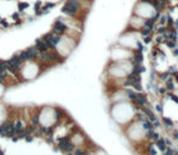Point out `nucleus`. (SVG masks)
Masks as SVG:
<instances>
[{"instance_id":"nucleus-1","label":"nucleus","mask_w":178,"mask_h":155,"mask_svg":"<svg viewBox=\"0 0 178 155\" xmlns=\"http://www.w3.org/2000/svg\"><path fill=\"white\" fill-rule=\"evenodd\" d=\"M42 40L46 42L49 49H55V46L57 44H59V41H61V35L55 34L53 31H49L42 36Z\"/></svg>"},{"instance_id":"nucleus-2","label":"nucleus","mask_w":178,"mask_h":155,"mask_svg":"<svg viewBox=\"0 0 178 155\" xmlns=\"http://www.w3.org/2000/svg\"><path fill=\"white\" fill-rule=\"evenodd\" d=\"M79 0H67L66 5L63 6V12L68 16H74L79 11Z\"/></svg>"},{"instance_id":"nucleus-3","label":"nucleus","mask_w":178,"mask_h":155,"mask_svg":"<svg viewBox=\"0 0 178 155\" xmlns=\"http://www.w3.org/2000/svg\"><path fill=\"white\" fill-rule=\"evenodd\" d=\"M67 31V26L64 24V22L62 21V18H58L55 21L53 26H52V31L55 34H58V35H62L64 31Z\"/></svg>"},{"instance_id":"nucleus-4","label":"nucleus","mask_w":178,"mask_h":155,"mask_svg":"<svg viewBox=\"0 0 178 155\" xmlns=\"http://www.w3.org/2000/svg\"><path fill=\"white\" fill-rule=\"evenodd\" d=\"M35 47L38 49V51H39V52H45V51H47V50H49V47H47L46 42L42 40V38H39V39H36Z\"/></svg>"},{"instance_id":"nucleus-5","label":"nucleus","mask_w":178,"mask_h":155,"mask_svg":"<svg viewBox=\"0 0 178 155\" xmlns=\"http://www.w3.org/2000/svg\"><path fill=\"white\" fill-rule=\"evenodd\" d=\"M38 49L35 47V45L34 46H30V47H28L27 50H26V53H27V56H28V60H34L36 58V56H38Z\"/></svg>"},{"instance_id":"nucleus-6","label":"nucleus","mask_w":178,"mask_h":155,"mask_svg":"<svg viewBox=\"0 0 178 155\" xmlns=\"http://www.w3.org/2000/svg\"><path fill=\"white\" fill-rule=\"evenodd\" d=\"M141 108H142L143 113H144V114H147V116L149 118V120H150L151 123H154V121L156 120V116H155V115H154V114H153V113H151L148 108H145V107H141Z\"/></svg>"},{"instance_id":"nucleus-7","label":"nucleus","mask_w":178,"mask_h":155,"mask_svg":"<svg viewBox=\"0 0 178 155\" xmlns=\"http://www.w3.org/2000/svg\"><path fill=\"white\" fill-rule=\"evenodd\" d=\"M156 145H158V148H159V150H161V152H165L166 150V144H165V139H160V138H158L156 139Z\"/></svg>"},{"instance_id":"nucleus-8","label":"nucleus","mask_w":178,"mask_h":155,"mask_svg":"<svg viewBox=\"0 0 178 155\" xmlns=\"http://www.w3.org/2000/svg\"><path fill=\"white\" fill-rule=\"evenodd\" d=\"M74 149V144L71 143V142H67L66 143V145L61 149V150H63V152H67V153H70V150Z\"/></svg>"},{"instance_id":"nucleus-9","label":"nucleus","mask_w":178,"mask_h":155,"mask_svg":"<svg viewBox=\"0 0 178 155\" xmlns=\"http://www.w3.org/2000/svg\"><path fill=\"white\" fill-rule=\"evenodd\" d=\"M67 142H69V137H61L59 139H58V145H59V149H62L64 145H66V143Z\"/></svg>"},{"instance_id":"nucleus-10","label":"nucleus","mask_w":178,"mask_h":155,"mask_svg":"<svg viewBox=\"0 0 178 155\" xmlns=\"http://www.w3.org/2000/svg\"><path fill=\"white\" fill-rule=\"evenodd\" d=\"M154 22H155V17H154V18H151V20H147V21L144 22V24H145V27H147V28L151 29V28H153Z\"/></svg>"},{"instance_id":"nucleus-11","label":"nucleus","mask_w":178,"mask_h":155,"mask_svg":"<svg viewBox=\"0 0 178 155\" xmlns=\"http://www.w3.org/2000/svg\"><path fill=\"white\" fill-rule=\"evenodd\" d=\"M149 138L150 139H158L159 138V134L155 131H153V128H151V130H149Z\"/></svg>"},{"instance_id":"nucleus-12","label":"nucleus","mask_w":178,"mask_h":155,"mask_svg":"<svg viewBox=\"0 0 178 155\" xmlns=\"http://www.w3.org/2000/svg\"><path fill=\"white\" fill-rule=\"evenodd\" d=\"M162 120H164V123L166 124V126H167V127H172V126H173V121H172L171 119H168V118L164 116V118H162Z\"/></svg>"},{"instance_id":"nucleus-13","label":"nucleus","mask_w":178,"mask_h":155,"mask_svg":"<svg viewBox=\"0 0 178 155\" xmlns=\"http://www.w3.org/2000/svg\"><path fill=\"white\" fill-rule=\"evenodd\" d=\"M143 126H144V128H145V130H151V128L154 127L153 123H151V121H148V120H147V121H144V125H143Z\"/></svg>"},{"instance_id":"nucleus-14","label":"nucleus","mask_w":178,"mask_h":155,"mask_svg":"<svg viewBox=\"0 0 178 155\" xmlns=\"http://www.w3.org/2000/svg\"><path fill=\"white\" fill-rule=\"evenodd\" d=\"M127 94H129V98H130V99H132V101H135V99L137 98V93H135L133 91H131V90H129V91H127Z\"/></svg>"},{"instance_id":"nucleus-15","label":"nucleus","mask_w":178,"mask_h":155,"mask_svg":"<svg viewBox=\"0 0 178 155\" xmlns=\"http://www.w3.org/2000/svg\"><path fill=\"white\" fill-rule=\"evenodd\" d=\"M22 128H23V126H22V123H21V121H17V123L15 124V130H16V133H18Z\"/></svg>"},{"instance_id":"nucleus-16","label":"nucleus","mask_w":178,"mask_h":155,"mask_svg":"<svg viewBox=\"0 0 178 155\" xmlns=\"http://www.w3.org/2000/svg\"><path fill=\"white\" fill-rule=\"evenodd\" d=\"M150 31H151V29H149V28H143L142 31H141V34H142L143 36H148L149 34H150Z\"/></svg>"},{"instance_id":"nucleus-17","label":"nucleus","mask_w":178,"mask_h":155,"mask_svg":"<svg viewBox=\"0 0 178 155\" xmlns=\"http://www.w3.org/2000/svg\"><path fill=\"white\" fill-rule=\"evenodd\" d=\"M17 134H18V138H26V136H27V131H26L24 128H22Z\"/></svg>"},{"instance_id":"nucleus-18","label":"nucleus","mask_w":178,"mask_h":155,"mask_svg":"<svg viewBox=\"0 0 178 155\" xmlns=\"http://www.w3.org/2000/svg\"><path fill=\"white\" fill-rule=\"evenodd\" d=\"M166 89H167V90H170V91L175 90V86H173V84H172V81H171V80H167V84H166Z\"/></svg>"},{"instance_id":"nucleus-19","label":"nucleus","mask_w":178,"mask_h":155,"mask_svg":"<svg viewBox=\"0 0 178 155\" xmlns=\"http://www.w3.org/2000/svg\"><path fill=\"white\" fill-rule=\"evenodd\" d=\"M148 150H149V153L151 155H156V150L154 149V147H153V144H150L149 147H148Z\"/></svg>"},{"instance_id":"nucleus-20","label":"nucleus","mask_w":178,"mask_h":155,"mask_svg":"<svg viewBox=\"0 0 178 155\" xmlns=\"http://www.w3.org/2000/svg\"><path fill=\"white\" fill-rule=\"evenodd\" d=\"M166 44H167V46H168V47H171V49H175V47H176V42H175L173 40H171V41H167Z\"/></svg>"},{"instance_id":"nucleus-21","label":"nucleus","mask_w":178,"mask_h":155,"mask_svg":"<svg viewBox=\"0 0 178 155\" xmlns=\"http://www.w3.org/2000/svg\"><path fill=\"white\" fill-rule=\"evenodd\" d=\"M132 86H135V89L137 90V91H141L142 90V87H141V84H139V81H137V83H133V85Z\"/></svg>"},{"instance_id":"nucleus-22","label":"nucleus","mask_w":178,"mask_h":155,"mask_svg":"<svg viewBox=\"0 0 178 155\" xmlns=\"http://www.w3.org/2000/svg\"><path fill=\"white\" fill-rule=\"evenodd\" d=\"M177 73V70H176V67H170V69H168V74H176Z\"/></svg>"},{"instance_id":"nucleus-23","label":"nucleus","mask_w":178,"mask_h":155,"mask_svg":"<svg viewBox=\"0 0 178 155\" xmlns=\"http://www.w3.org/2000/svg\"><path fill=\"white\" fill-rule=\"evenodd\" d=\"M32 120H33V124H34V125H38V124H39V116H38V115H34Z\"/></svg>"},{"instance_id":"nucleus-24","label":"nucleus","mask_w":178,"mask_h":155,"mask_svg":"<svg viewBox=\"0 0 178 155\" xmlns=\"http://www.w3.org/2000/svg\"><path fill=\"white\" fill-rule=\"evenodd\" d=\"M170 98H171L172 101H175V102L178 104V97L176 96V94H170Z\"/></svg>"},{"instance_id":"nucleus-25","label":"nucleus","mask_w":178,"mask_h":155,"mask_svg":"<svg viewBox=\"0 0 178 155\" xmlns=\"http://www.w3.org/2000/svg\"><path fill=\"white\" fill-rule=\"evenodd\" d=\"M137 116H138V119H139L141 121H143V123H144V121H147V118H145L144 115H142V114H138Z\"/></svg>"},{"instance_id":"nucleus-26","label":"nucleus","mask_w":178,"mask_h":155,"mask_svg":"<svg viewBox=\"0 0 178 155\" xmlns=\"http://www.w3.org/2000/svg\"><path fill=\"white\" fill-rule=\"evenodd\" d=\"M74 155H84V152H82L81 149H76L75 153H74Z\"/></svg>"},{"instance_id":"nucleus-27","label":"nucleus","mask_w":178,"mask_h":155,"mask_svg":"<svg viewBox=\"0 0 178 155\" xmlns=\"http://www.w3.org/2000/svg\"><path fill=\"white\" fill-rule=\"evenodd\" d=\"M166 20H167V17H166V16H162V17L160 18V23H161V24H165Z\"/></svg>"},{"instance_id":"nucleus-28","label":"nucleus","mask_w":178,"mask_h":155,"mask_svg":"<svg viewBox=\"0 0 178 155\" xmlns=\"http://www.w3.org/2000/svg\"><path fill=\"white\" fill-rule=\"evenodd\" d=\"M167 78H168V73H164V74L161 75V79H162V80H167Z\"/></svg>"},{"instance_id":"nucleus-29","label":"nucleus","mask_w":178,"mask_h":155,"mask_svg":"<svg viewBox=\"0 0 178 155\" xmlns=\"http://www.w3.org/2000/svg\"><path fill=\"white\" fill-rule=\"evenodd\" d=\"M164 153H165V155H172V154H173V152H172L171 149H166Z\"/></svg>"},{"instance_id":"nucleus-30","label":"nucleus","mask_w":178,"mask_h":155,"mask_svg":"<svg viewBox=\"0 0 178 155\" xmlns=\"http://www.w3.org/2000/svg\"><path fill=\"white\" fill-rule=\"evenodd\" d=\"M26 141H27V142H32V141H33V137H30L29 134H27V136H26Z\"/></svg>"},{"instance_id":"nucleus-31","label":"nucleus","mask_w":178,"mask_h":155,"mask_svg":"<svg viewBox=\"0 0 178 155\" xmlns=\"http://www.w3.org/2000/svg\"><path fill=\"white\" fill-rule=\"evenodd\" d=\"M156 110L160 112V113H162V107H161L160 104H158V105H156Z\"/></svg>"},{"instance_id":"nucleus-32","label":"nucleus","mask_w":178,"mask_h":155,"mask_svg":"<svg viewBox=\"0 0 178 155\" xmlns=\"http://www.w3.org/2000/svg\"><path fill=\"white\" fill-rule=\"evenodd\" d=\"M173 55H175V56H178V49H176V47H175V50H173Z\"/></svg>"},{"instance_id":"nucleus-33","label":"nucleus","mask_w":178,"mask_h":155,"mask_svg":"<svg viewBox=\"0 0 178 155\" xmlns=\"http://www.w3.org/2000/svg\"><path fill=\"white\" fill-rule=\"evenodd\" d=\"M18 139H20L18 137H12V141H13V142H17Z\"/></svg>"},{"instance_id":"nucleus-34","label":"nucleus","mask_w":178,"mask_h":155,"mask_svg":"<svg viewBox=\"0 0 178 155\" xmlns=\"http://www.w3.org/2000/svg\"><path fill=\"white\" fill-rule=\"evenodd\" d=\"M173 137H175L176 139H178V132H177V131L175 132V134H173Z\"/></svg>"},{"instance_id":"nucleus-35","label":"nucleus","mask_w":178,"mask_h":155,"mask_svg":"<svg viewBox=\"0 0 178 155\" xmlns=\"http://www.w3.org/2000/svg\"><path fill=\"white\" fill-rule=\"evenodd\" d=\"M165 92H166L165 89H160V93H165Z\"/></svg>"},{"instance_id":"nucleus-36","label":"nucleus","mask_w":178,"mask_h":155,"mask_svg":"<svg viewBox=\"0 0 178 155\" xmlns=\"http://www.w3.org/2000/svg\"><path fill=\"white\" fill-rule=\"evenodd\" d=\"M175 75H176V80H177V81H178V73H176Z\"/></svg>"},{"instance_id":"nucleus-37","label":"nucleus","mask_w":178,"mask_h":155,"mask_svg":"<svg viewBox=\"0 0 178 155\" xmlns=\"http://www.w3.org/2000/svg\"><path fill=\"white\" fill-rule=\"evenodd\" d=\"M0 155H4V153H2V152H0Z\"/></svg>"},{"instance_id":"nucleus-38","label":"nucleus","mask_w":178,"mask_h":155,"mask_svg":"<svg viewBox=\"0 0 178 155\" xmlns=\"http://www.w3.org/2000/svg\"><path fill=\"white\" fill-rule=\"evenodd\" d=\"M68 155H73V154H70V153H68Z\"/></svg>"}]
</instances>
